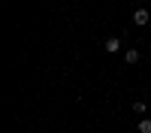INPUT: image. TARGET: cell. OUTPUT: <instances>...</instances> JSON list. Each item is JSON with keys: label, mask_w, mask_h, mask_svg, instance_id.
<instances>
[{"label": "cell", "mask_w": 151, "mask_h": 133, "mask_svg": "<svg viewBox=\"0 0 151 133\" xmlns=\"http://www.w3.org/2000/svg\"><path fill=\"white\" fill-rule=\"evenodd\" d=\"M148 18H151V15H148V9H142V6L133 12V24H139V27H142V24H148Z\"/></svg>", "instance_id": "cell-1"}, {"label": "cell", "mask_w": 151, "mask_h": 133, "mask_svg": "<svg viewBox=\"0 0 151 133\" xmlns=\"http://www.w3.org/2000/svg\"><path fill=\"white\" fill-rule=\"evenodd\" d=\"M106 52H109V55L121 52V40H118V36H109V40H106Z\"/></svg>", "instance_id": "cell-2"}, {"label": "cell", "mask_w": 151, "mask_h": 133, "mask_svg": "<svg viewBox=\"0 0 151 133\" xmlns=\"http://www.w3.org/2000/svg\"><path fill=\"white\" fill-rule=\"evenodd\" d=\"M124 60H127V64H139V52H136V48H127V52H124Z\"/></svg>", "instance_id": "cell-3"}, {"label": "cell", "mask_w": 151, "mask_h": 133, "mask_svg": "<svg viewBox=\"0 0 151 133\" xmlns=\"http://www.w3.org/2000/svg\"><path fill=\"white\" fill-rule=\"evenodd\" d=\"M133 112H136V115H145V112H148V106H145L142 100H136V103H133Z\"/></svg>", "instance_id": "cell-4"}, {"label": "cell", "mask_w": 151, "mask_h": 133, "mask_svg": "<svg viewBox=\"0 0 151 133\" xmlns=\"http://www.w3.org/2000/svg\"><path fill=\"white\" fill-rule=\"evenodd\" d=\"M139 133H151V118H142L139 121Z\"/></svg>", "instance_id": "cell-5"}]
</instances>
